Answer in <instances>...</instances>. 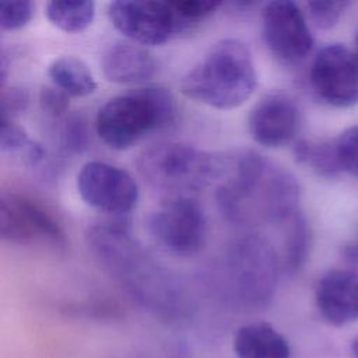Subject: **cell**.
Instances as JSON below:
<instances>
[{
  "label": "cell",
  "instance_id": "cell-16",
  "mask_svg": "<svg viewBox=\"0 0 358 358\" xmlns=\"http://www.w3.org/2000/svg\"><path fill=\"white\" fill-rule=\"evenodd\" d=\"M53 85L69 96H87L96 90V81L90 67L76 56L56 57L48 67Z\"/></svg>",
  "mask_w": 358,
  "mask_h": 358
},
{
  "label": "cell",
  "instance_id": "cell-21",
  "mask_svg": "<svg viewBox=\"0 0 358 358\" xmlns=\"http://www.w3.org/2000/svg\"><path fill=\"white\" fill-rule=\"evenodd\" d=\"M175 11L180 20L183 31L192 25L206 20L221 6L220 1L213 0H179L172 1Z\"/></svg>",
  "mask_w": 358,
  "mask_h": 358
},
{
  "label": "cell",
  "instance_id": "cell-2",
  "mask_svg": "<svg viewBox=\"0 0 358 358\" xmlns=\"http://www.w3.org/2000/svg\"><path fill=\"white\" fill-rule=\"evenodd\" d=\"M257 87V73L248 45L235 38L215 42L180 80L185 96L228 110L243 105Z\"/></svg>",
  "mask_w": 358,
  "mask_h": 358
},
{
  "label": "cell",
  "instance_id": "cell-11",
  "mask_svg": "<svg viewBox=\"0 0 358 358\" xmlns=\"http://www.w3.org/2000/svg\"><path fill=\"white\" fill-rule=\"evenodd\" d=\"M227 263L242 292L266 296L273 291L277 280V256L264 238H241L231 246Z\"/></svg>",
  "mask_w": 358,
  "mask_h": 358
},
{
  "label": "cell",
  "instance_id": "cell-22",
  "mask_svg": "<svg viewBox=\"0 0 358 358\" xmlns=\"http://www.w3.org/2000/svg\"><path fill=\"white\" fill-rule=\"evenodd\" d=\"M90 129L87 120L77 113H71L64 119L62 127L63 145L71 152H83L90 144Z\"/></svg>",
  "mask_w": 358,
  "mask_h": 358
},
{
  "label": "cell",
  "instance_id": "cell-10",
  "mask_svg": "<svg viewBox=\"0 0 358 358\" xmlns=\"http://www.w3.org/2000/svg\"><path fill=\"white\" fill-rule=\"evenodd\" d=\"M263 38L282 63L303 60L313 48V36L299 6L289 0L268 1L262 11Z\"/></svg>",
  "mask_w": 358,
  "mask_h": 358
},
{
  "label": "cell",
  "instance_id": "cell-4",
  "mask_svg": "<svg viewBox=\"0 0 358 358\" xmlns=\"http://www.w3.org/2000/svg\"><path fill=\"white\" fill-rule=\"evenodd\" d=\"M137 168L145 182L166 199L189 196L221 179L224 157L201 151L190 144L162 141L144 150Z\"/></svg>",
  "mask_w": 358,
  "mask_h": 358
},
{
  "label": "cell",
  "instance_id": "cell-5",
  "mask_svg": "<svg viewBox=\"0 0 358 358\" xmlns=\"http://www.w3.org/2000/svg\"><path fill=\"white\" fill-rule=\"evenodd\" d=\"M152 238L166 252L178 256L199 253L207 239V220L190 196L166 199L148 220Z\"/></svg>",
  "mask_w": 358,
  "mask_h": 358
},
{
  "label": "cell",
  "instance_id": "cell-24",
  "mask_svg": "<svg viewBox=\"0 0 358 358\" xmlns=\"http://www.w3.org/2000/svg\"><path fill=\"white\" fill-rule=\"evenodd\" d=\"M29 105V92L20 85L1 87L0 122H15Z\"/></svg>",
  "mask_w": 358,
  "mask_h": 358
},
{
  "label": "cell",
  "instance_id": "cell-28",
  "mask_svg": "<svg viewBox=\"0 0 358 358\" xmlns=\"http://www.w3.org/2000/svg\"><path fill=\"white\" fill-rule=\"evenodd\" d=\"M352 352H354V355H355V358H358V337L354 340V343H352Z\"/></svg>",
  "mask_w": 358,
  "mask_h": 358
},
{
  "label": "cell",
  "instance_id": "cell-23",
  "mask_svg": "<svg viewBox=\"0 0 358 358\" xmlns=\"http://www.w3.org/2000/svg\"><path fill=\"white\" fill-rule=\"evenodd\" d=\"M34 14V4L29 0H1L0 27L14 31L25 27Z\"/></svg>",
  "mask_w": 358,
  "mask_h": 358
},
{
  "label": "cell",
  "instance_id": "cell-15",
  "mask_svg": "<svg viewBox=\"0 0 358 358\" xmlns=\"http://www.w3.org/2000/svg\"><path fill=\"white\" fill-rule=\"evenodd\" d=\"M234 351L238 358H289L287 338L267 322L241 326L234 336Z\"/></svg>",
  "mask_w": 358,
  "mask_h": 358
},
{
  "label": "cell",
  "instance_id": "cell-9",
  "mask_svg": "<svg viewBox=\"0 0 358 358\" xmlns=\"http://www.w3.org/2000/svg\"><path fill=\"white\" fill-rule=\"evenodd\" d=\"M77 190L90 207L115 215L130 213L138 201L134 178L120 166L90 161L77 173Z\"/></svg>",
  "mask_w": 358,
  "mask_h": 358
},
{
  "label": "cell",
  "instance_id": "cell-3",
  "mask_svg": "<svg viewBox=\"0 0 358 358\" xmlns=\"http://www.w3.org/2000/svg\"><path fill=\"white\" fill-rule=\"evenodd\" d=\"M176 117L175 98L164 87H140L109 98L96 112L95 130L113 150H127L151 131L171 126Z\"/></svg>",
  "mask_w": 358,
  "mask_h": 358
},
{
  "label": "cell",
  "instance_id": "cell-19",
  "mask_svg": "<svg viewBox=\"0 0 358 358\" xmlns=\"http://www.w3.org/2000/svg\"><path fill=\"white\" fill-rule=\"evenodd\" d=\"M309 249V231L301 213L287 221L285 264L289 271L298 270L306 260Z\"/></svg>",
  "mask_w": 358,
  "mask_h": 358
},
{
  "label": "cell",
  "instance_id": "cell-8",
  "mask_svg": "<svg viewBox=\"0 0 358 358\" xmlns=\"http://www.w3.org/2000/svg\"><path fill=\"white\" fill-rule=\"evenodd\" d=\"M309 83L324 103L354 106L358 103V53L343 43L323 46L310 64Z\"/></svg>",
  "mask_w": 358,
  "mask_h": 358
},
{
  "label": "cell",
  "instance_id": "cell-12",
  "mask_svg": "<svg viewBox=\"0 0 358 358\" xmlns=\"http://www.w3.org/2000/svg\"><path fill=\"white\" fill-rule=\"evenodd\" d=\"M299 123L301 116L296 103L284 94L263 96L248 116L252 138L268 148H278L291 143L299 130Z\"/></svg>",
  "mask_w": 358,
  "mask_h": 358
},
{
  "label": "cell",
  "instance_id": "cell-27",
  "mask_svg": "<svg viewBox=\"0 0 358 358\" xmlns=\"http://www.w3.org/2000/svg\"><path fill=\"white\" fill-rule=\"evenodd\" d=\"M69 98L70 96L64 91L55 85L42 87L39 92V103L42 110L53 117H59L67 112L70 105Z\"/></svg>",
  "mask_w": 358,
  "mask_h": 358
},
{
  "label": "cell",
  "instance_id": "cell-26",
  "mask_svg": "<svg viewBox=\"0 0 358 358\" xmlns=\"http://www.w3.org/2000/svg\"><path fill=\"white\" fill-rule=\"evenodd\" d=\"M32 143L34 141L18 123L0 122V148L3 152H27Z\"/></svg>",
  "mask_w": 358,
  "mask_h": 358
},
{
  "label": "cell",
  "instance_id": "cell-1",
  "mask_svg": "<svg viewBox=\"0 0 358 358\" xmlns=\"http://www.w3.org/2000/svg\"><path fill=\"white\" fill-rule=\"evenodd\" d=\"M221 178L224 180L218 187L217 200L232 222H287L299 213L296 179L256 151L243 150L224 157Z\"/></svg>",
  "mask_w": 358,
  "mask_h": 358
},
{
  "label": "cell",
  "instance_id": "cell-29",
  "mask_svg": "<svg viewBox=\"0 0 358 358\" xmlns=\"http://www.w3.org/2000/svg\"><path fill=\"white\" fill-rule=\"evenodd\" d=\"M357 42H358V38H357ZM357 53H358V49H357Z\"/></svg>",
  "mask_w": 358,
  "mask_h": 358
},
{
  "label": "cell",
  "instance_id": "cell-17",
  "mask_svg": "<svg viewBox=\"0 0 358 358\" xmlns=\"http://www.w3.org/2000/svg\"><path fill=\"white\" fill-rule=\"evenodd\" d=\"M48 20L64 32H81L91 25L95 4L88 0H50L45 4Z\"/></svg>",
  "mask_w": 358,
  "mask_h": 358
},
{
  "label": "cell",
  "instance_id": "cell-7",
  "mask_svg": "<svg viewBox=\"0 0 358 358\" xmlns=\"http://www.w3.org/2000/svg\"><path fill=\"white\" fill-rule=\"evenodd\" d=\"M0 238L15 245L66 246L64 232L53 214L34 199L13 192L0 194Z\"/></svg>",
  "mask_w": 358,
  "mask_h": 358
},
{
  "label": "cell",
  "instance_id": "cell-25",
  "mask_svg": "<svg viewBox=\"0 0 358 358\" xmlns=\"http://www.w3.org/2000/svg\"><path fill=\"white\" fill-rule=\"evenodd\" d=\"M347 6V1H308L306 10L315 27L329 29L338 22Z\"/></svg>",
  "mask_w": 358,
  "mask_h": 358
},
{
  "label": "cell",
  "instance_id": "cell-20",
  "mask_svg": "<svg viewBox=\"0 0 358 358\" xmlns=\"http://www.w3.org/2000/svg\"><path fill=\"white\" fill-rule=\"evenodd\" d=\"M340 169L358 178V124L341 131L334 140Z\"/></svg>",
  "mask_w": 358,
  "mask_h": 358
},
{
  "label": "cell",
  "instance_id": "cell-14",
  "mask_svg": "<svg viewBox=\"0 0 358 358\" xmlns=\"http://www.w3.org/2000/svg\"><path fill=\"white\" fill-rule=\"evenodd\" d=\"M101 67L108 81L138 84L152 78L158 64L145 46L131 41H116L105 49Z\"/></svg>",
  "mask_w": 358,
  "mask_h": 358
},
{
  "label": "cell",
  "instance_id": "cell-6",
  "mask_svg": "<svg viewBox=\"0 0 358 358\" xmlns=\"http://www.w3.org/2000/svg\"><path fill=\"white\" fill-rule=\"evenodd\" d=\"M112 25L141 46H159L183 31L172 1L116 0L108 4Z\"/></svg>",
  "mask_w": 358,
  "mask_h": 358
},
{
  "label": "cell",
  "instance_id": "cell-18",
  "mask_svg": "<svg viewBox=\"0 0 358 358\" xmlns=\"http://www.w3.org/2000/svg\"><path fill=\"white\" fill-rule=\"evenodd\" d=\"M294 152L298 162L309 166L317 175L331 178L341 171L336 157L334 140H301L295 144Z\"/></svg>",
  "mask_w": 358,
  "mask_h": 358
},
{
  "label": "cell",
  "instance_id": "cell-13",
  "mask_svg": "<svg viewBox=\"0 0 358 358\" xmlns=\"http://www.w3.org/2000/svg\"><path fill=\"white\" fill-rule=\"evenodd\" d=\"M320 316L333 326H344L358 317V274L350 270L324 273L315 289Z\"/></svg>",
  "mask_w": 358,
  "mask_h": 358
}]
</instances>
